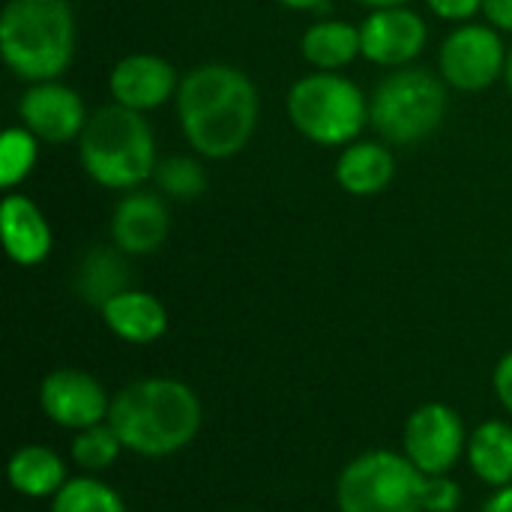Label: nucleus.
Listing matches in <instances>:
<instances>
[{
    "instance_id": "1",
    "label": "nucleus",
    "mask_w": 512,
    "mask_h": 512,
    "mask_svg": "<svg viewBox=\"0 0 512 512\" xmlns=\"http://www.w3.org/2000/svg\"><path fill=\"white\" fill-rule=\"evenodd\" d=\"M174 111L192 153L222 162L249 147L261 117V96L240 66L210 60L180 78Z\"/></svg>"
},
{
    "instance_id": "2",
    "label": "nucleus",
    "mask_w": 512,
    "mask_h": 512,
    "mask_svg": "<svg viewBox=\"0 0 512 512\" xmlns=\"http://www.w3.org/2000/svg\"><path fill=\"white\" fill-rule=\"evenodd\" d=\"M108 423L129 453L165 459L195 441L204 408L198 393L177 378H141L111 396Z\"/></svg>"
},
{
    "instance_id": "3",
    "label": "nucleus",
    "mask_w": 512,
    "mask_h": 512,
    "mask_svg": "<svg viewBox=\"0 0 512 512\" xmlns=\"http://www.w3.org/2000/svg\"><path fill=\"white\" fill-rule=\"evenodd\" d=\"M75 42L69 0H6L0 9V57L24 84L63 78L75 60Z\"/></svg>"
},
{
    "instance_id": "4",
    "label": "nucleus",
    "mask_w": 512,
    "mask_h": 512,
    "mask_svg": "<svg viewBox=\"0 0 512 512\" xmlns=\"http://www.w3.org/2000/svg\"><path fill=\"white\" fill-rule=\"evenodd\" d=\"M75 144L84 174L111 192L141 189L153 180L159 165L153 126L144 114L117 102L90 111V120Z\"/></svg>"
},
{
    "instance_id": "5",
    "label": "nucleus",
    "mask_w": 512,
    "mask_h": 512,
    "mask_svg": "<svg viewBox=\"0 0 512 512\" xmlns=\"http://www.w3.org/2000/svg\"><path fill=\"white\" fill-rule=\"evenodd\" d=\"M450 87L423 66L390 69L369 93V126L393 147H417L432 138L447 117Z\"/></svg>"
},
{
    "instance_id": "6",
    "label": "nucleus",
    "mask_w": 512,
    "mask_h": 512,
    "mask_svg": "<svg viewBox=\"0 0 512 512\" xmlns=\"http://www.w3.org/2000/svg\"><path fill=\"white\" fill-rule=\"evenodd\" d=\"M297 135L318 147H348L369 126V96L342 72L300 75L285 96Z\"/></svg>"
},
{
    "instance_id": "7",
    "label": "nucleus",
    "mask_w": 512,
    "mask_h": 512,
    "mask_svg": "<svg viewBox=\"0 0 512 512\" xmlns=\"http://www.w3.org/2000/svg\"><path fill=\"white\" fill-rule=\"evenodd\" d=\"M429 477L396 450L351 459L336 480L339 512H426Z\"/></svg>"
},
{
    "instance_id": "8",
    "label": "nucleus",
    "mask_w": 512,
    "mask_h": 512,
    "mask_svg": "<svg viewBox=\"0 0 512 512\" xmlns=\"http://www.w3.org/2000/svg\"><path fill=\"white\" fill-rule=\"evenodd\" d=\"M510 48L504 33L492 24L465 21L456 24L438 48V75L450 90L483 93L504 78Z\"/></svg>"
},
{
    "instance_id": "9",
    "label": "nucleus",
    "mask_w": 512,
    "mask_h": 512,
    "mask_svg": "<svg viewBox=\"0 0 512 512\" xmlns=\"http://www.w3.org/2000/svg\"><path fill=\"white\" fill-rule=\"evenodd\" d=\"M465 450H468V435L456 408L444 402H426L405 420L402 453L426 477L450 474L456 462L465 456Z\"/></svg>"
},
{
    "instance_id": "10",
    "label": "nucleus",
    "mask_w": 512,
    "mask_h": 512,
    "mask_svg": "<svg viewBox=\"0 0 512 512\" xmlns=\"http://www.w3.org/2000/svg\"><path fill=\"white\" fill-rule=\"evenodd\" d=\"M90 111L81 93L60 78L27 84L18 99V123L27 126L42 144L63 147L81 138Z\"/></svg>"
},
{
    "instance_id": "11",
    "label": "nucleus",
    "mask_w": 512,
    "mask_h": 512,
    "mask_svg": "<svg viewBox=\"0 0 512 512\" xmlns=\"http://www.w3.org/2000/svg\"><path fill=\"white\" fill-rule=\"evenodd\" d=\"M429 45V24L411 6L369 9L360 21V51L363 60L381 69L414 66V60Z\"/></svg>"
},
{
    "instance_id": "12",
    "label": "nucleus",
    "mask_w": 512,
    "mask_h": 512,
    "mask_svg": "<svg viewBox=\"0 0 512 512\" xmlns=\"http://www.w3.org/2000/svg\"><path fill=\"white\" fill-rule=\"evenodd\" d=\"M39 408L42 414L69 432H81L99 423H108L111 396L105 387L84 369H54L39 384Z\"/></svg>"
},
{
    "instance_id": "13",
    "label": "nucleus",
    "mask_w": 512,
    "mask_h": 512,
    "mask_svg": "<svg viewBox=\"0 0 512 512\" xmlns=\"http://www.w3.org/2000/svg\"><path fill=\"white\" fill-rule=\"evenodd\" d=\"M180 78L183 75L174 69V63L168 57L150 54V51H132L111 66L108 96H111V102H117L129 111L150 114L177 99Z\"/></svg>"
},
{
    "instance_id": "14",
    "label": "nucleus",
    "mask_w": 512,
    "mask_h": 512,
    "mask_svg": "<svg viewBox=\"0 0 512 512\" xmlns=\"http://www.w3.org/2000/svg\"><path fill=\"white\" fill-rule=\"evenodd\" d=\"M171 234L168 198L162 192H123L108 219V237L123 255H153Z\"/></svg>"
},
{
    "instance_id": "15",
    "label": "nucleus",
    "mask_w": 512,
    "mask_h": 512,
    "mask_svg": "<svg viewBox=\"0 0 512 512\" xmlns=\"http://www.w3.org/2000/svg\"><path fill=\"white\" fill-rule=\"evenodd\" d=\"M0 234L3 249L18 267H39L54 249V231L42 207L21 195L9 192L0 204Z\"/></svg>"
},
{
    "instance_id": "16",
    "label": "nucleus",
    "mask_w": 512,
    "mask_h": 512,
    "mask_svg": "<svg viewBox=\"0 0 512 512\" xmlns=\"http://www.w3.org/2000/svg\"><path fill=\"white\" fill-rule=\"evenodd\" d=\"M105 327L129 345H153L168 333V309L165 303L141 288H126L114 294L105 306H99Z\"/></svg>"
},
{
    "instance_id": "17",
    "label": "nucleus",
    "mask_w": 512,
    "mask_h": 512,
    "mask_svg": "<svg viewBox=\"0 0 512 512\" xmlns=\"http://www.w3.org/2000/svg\"><path fill=\"white\" fill-rule=\"evenodd\" d=\"M333 177L342 192L351 198H375L381 195L396 177V156L387 141H366L357 138L339 150Z\"/></svg>"
},
{
    "instance_id": "18",
    "label": "nucleus",
    "mask_w": 512,
    "mask_h": 512,
    "mask_svg": "<svg viewBox=\"0 0 512 512\" xmlns=\"http://www.w3.org/2000/svg\"><path fill=\"white\" fill-rule=\"evenodd\" d=\"M300 57L315 72H342L348 69L360 51V24L345 18H321L312 21L300 36Z\"/></svg>"
},
{
    "instance_id": "19",
    "label": "nucleus",
    "mask_w": 512,
    "mask_h": 512,
    "mask_svg": "<svg viewBox=\"0 0 512 512\" xmlns=\"http://www.w3.org/2000/svg\"><path fill=\"white\" fill-rule=\"evenodd\" d=\"M465 459L480 483L504 489L512 483V426L507 420H486L468 435Z\"/></svg>"
},
{
    "instance_id": "20",
    "label": "nucleus",
    "mask_w": 512,
    "mask_h": 512,
    "mask_svg": "<svg viewBox=\"0 0 512 512\" xmlns=\"http://www.w3.org/2000/svg\"><path fill=\"white\" fill-rule=\"evenodd\" d=\"M6 474H9V486L18 495L36 498V501L54 498L69 480L63 459L42 444H24L21 450H15L6 465Z\"/></svg>"
},
{
    "instance_id": "21",
    "label": "nucleus",
    "mask_w": 512,
    "mask_h": 512,
    "mask_svg": "<svg viewBox=\"0 0 512 512\" xmlns=\"http://www.w3.org/2000/svg\"><path fill=\"white\" fill-rule=\"evenodd\" d=\"M129 288V267L126 255L111 243V246H93L78 270H75V291L84 303L90 306H105L114 294Z\"/></svg>"
},
{
    "instance_id": "22",
    "label": "nucleus",
    "mask_w": 512,
    "mask_h": 512,
    "mask_svg": "<svg viewBox=\"0 0 512 512\" xmlns=\"http://www.w3.org/2000/svg\"><path fill=\"white\" fill-rule=\"evenodd\" d=\"M156 192H162L168 201H195L207 192V168L201 156L192 153H174L159 159L153 174Z\"/></svg>"
},
{
    "instance_id": "23",
    "label": "nucleus",
    "mask_w": 512,
    "mask_h": 512,
    "mask_svg": "<svg viewBox=\"0 0 512 512\" xmlns=\"http://www.w3.org/2000/svg\"><path fill=\"white\" fill-rule=\"evenodd\" d=\"M48 512H126V504L120 492L96 474H81L63 483V489L51 498Z\"/></svg>"
},
{
    "instance_id": "24",
    "label": "nucleus",
    "mask_w": 512,
    "mask_h": 512,
    "mask_svg": "<svg viewBox=\"0 0 512 512\" xmlns=\"http://www.w3.org/2000/svg\"><path fill=\"white\" fill-rule=\"evenodd\" d=\"M42 141L27 126H9L0 135V186L15 192L36 168Z\"/></svg>"
},
{
    "instance_id": "25",
    "label": "nucleus",
    "mask_w": 512,
    "mask_h": 512,
    "mask_svg": "<svg viewBox=\"0 0 512 512\" xmlns=\"http://www.w3.org/2000/svg\"><path fill=\"white\" fill-rule=\"evenodd\" d=\"M69 450H72V462L84 474H102V471H108L120 459V453L126 447H123L120 435L111 429V423H99V426L75 432Z\"/></svg>"
},
{
    "instance_id": "26",
    "label": "nucleus",
    "mask_w": 512,
    "mask_h": 512,
    "mask_svg": "<svg viewBox=\"0 0 512 512\" xmlns=\"http://www.w3.org/2000/svg\"><path fill=\"white\" fill-rule=\"evenodd\" d=\"M462 507V486L450 474L429 477L426 483V512H456Z\"/></svg>"
},
{
    "instance_id": "27",
    "label": "nucleus",
    "mask_w": 512,
    "mask_h": 512,
    "mask_svg": "<svg viewBox=\"0 0 512 512\" xmlns=\"http://www.w3.org/2000/svg\"><path fill=\"white\" fill-rule=\"evenodd\" d=\"M435 18L450 21V24H465V21H477V15H483V0H423Z\"/></svg>"
},
{
    "instance_id": "28",
    "label": "nucleus",
    "mask_w": 512,
    "mask_h": 512,
    "mask_svg": "<svg viewBox=\"0 0 512 512\" xmlns=\"http://www.w3.org/2000/svg\"><path fill=\"white\" fill-rule=\"evenodd\" d=\"M492 390L498 396V402L504 405V411L512 417V351L504 354L492 372Z\"/></svg>"
},
{
    "instance_id": "29",
    "label": "nucleus",
    "mask_w": 512,
    "mask_h": 512,
    "mask_svg": "<svg viewBox=\"0 0 512 512\" xmlns=\"http://www.w3.org/2000/svg\"><path fill=\"white\" fill-rule=\"evenodd\" d=\"M483 21L512 36V0H483Z\"/></svg>"
},
{
    "instance_id": "30",
    "label": "nucleus",
    "mask_w": 512,
    "mask_h": 512,
    "mask_svg": "<svg viewBox=\"0 0 512 512\" xmlns=\"http://www.w3.org/2000/svg\"><path fill=\"white\" fill-rule=\"evenodd\" d=\"M480 512H512V483L504 489H495V495L483 504Z\"/></svg>"
},
{
    "instance_id": "31",
    "label": "nucleus",
    "mask_w": 512,
    "mask_h": 512,
    "mask_svg": "<svg viewBox=\"0 0 512 512\" xmlns=\"http://www.w3.org/2000/svg\"><path fill=\"white\" fill-rule=\"evenodd\" d=\"M279 3L282 9H291V12H321L330 6V0H273Z\"/></svg>"
},
{
    "instance_id": "32",
    "label": "nucleus",
    "mask_w": 512,
    "mask_h": 512,
    "mask_svg": "<svg viewBox=\"0 0 512 512\" xmlns=\"http://www.w3.org/2000/svg\"><path fill=\"white\" fill-rule=\"evenodd\" d=\"M366 9H387V6H411V0H354Z\"/></svg>"
},
{
    "instance_id": "33",
    "label": "nucleus",
    "mask_w": 512,
    "mask_h": 512,
    "mask_svg": "<svg viewBox=\"0 0 512 512\" xmlns=\"http://www.w3.org/2000/svg\"><path fill=\"white\" fill-rule=\"evenodd\" d=\"M504 87H507V93H510V99H512V45H510V54H507V69H504Z\"/></svg>"
}]
</instances>
